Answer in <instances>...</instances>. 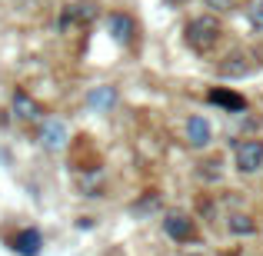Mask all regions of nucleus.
<instances>
[{"instance_id": "9d476101", "label": "nucleus", "mask_w": 263, "mask_h": 256, "mask_svg": "<svg viewBox=\"0 0 263 256\" xmlns=\"http://www.w3.org/2000/svg\"><path fill=\"white\" fill-rule=\"evenodd\" d=\"M13 250L20 256H37L40 253V233L37 230H20L13 237Z\"/></svg>"}, {"instance_id": "1a4fd4ad", "label": "nucleus", "mask_w": 263, "mask_h": 256, "mask_svg": "<svg viewBox=\"0 0 263 256\" xmlns=\"http://www.w3.org/2000/svg\"><path fill=\"white\" fill-rule=\"evenodd\" d=\"M233 60H237V64H220V73H223V77H243V73H253L257 70V64H253V57L250 53H230Z\"/></svg>"}, {"instance_id": "9b49d317", "label": "nucleus", "mask_w": 263, "mask_h": 256, "mask_svg": "<svg viewBox=\"0 0 263 256\" xmlns=\"http://www.w3.org/2000/svg\"><path fill=\"white\" fill-rule=\"evenodd\" d=\"M114 100H117L114 87H100V90H90V93H87V103H90L93 110H103V107H110Z\"/></svg>"}, {"instance_id": "2eb2a0df", "label": "nucleus", "mask_w": 263, "mask_h": 256, "mask_svg": "<svg viewBox=\"0 0 263 256\" xmlns=\"http://www.w3.org/2000/svg\"><path fill=\"white\" fill-rule=\"evenodd\" d=\"M190 256H203V253H190Z\"/></svg>"}, {"instance_id": "dca6fc26", "label": "nucleus", "mask_w": 263, "mask_h": 256, "mask_svg": "<svg viewBox=\"0 0 263 256\" xmlns=\"http://www.w3.org/2000/svg\"><path fill=\"white\" fill-rule=\"evenodd\" d=\"M227 256H237V253H227Z\"/></svg>"}, {"instance_id": "ddd939ff", "label": "nucleus", "mask_w": 263, "mask_h": 256, "mask_svg": "<svg viewBox=\"0 0 263 256\" xmlns=\"http://www.w3.org/2000/svg\"><path fill=\"white\" fill-rule=\"evenodd\" d=\"M210 10H233V7H240L243 0H203Z\"/></svg>"}, {"instance_id": "0eeeda50", "label": "nucleus", "mask_w": 263, "mask_h": 256, "mask_svg": "<svg viewBox=\"0 0 263 256\" xmlns=\"http://www.w3.org/2000/svg\"><path fill=\"white\" fill-rule=\"evenodd\" d=\"M210 140H213L210 123H206L203 116H190V120H186V143H190L193 150H203Z\"/></svg>"}, {"instance_id": "f03ea898", "label": "nucleus", "mask_w": 263, "mask_h": 256, "mask_svg": "<svg viewBox=\"0 0 263 256\" xmlns=\"http://www.w3.org/2000/svg\"><path fill=\"white\" fill-rule=\"evenodd\" d=\"M263 167V140H240L237 143V170L257 173Z\"/></svg>"}, {"instance_id": "f257e3e1", "label": "nucleus", "mask_w": 263, "mask_h": 256, "mask_svg": "<svg viewBox=\"0 0 263 256\" xmlns=\"http://www.w3.org/2000/svg\"><path fill=\"white\" fill-rule=\"evenodd\" d=\"M220 37H223V27H220V20L210 17V13L193 17L190 24H186V30H183V40H186V47H190L193 53H210L213 47L220 44Z\"/></svg>"}, {"instance_id": "4468645a", "label": "nucleus", "mask_w": 263, "mask_h": 256, "mask_svg": "<svg viewBox=\"0 0 263 256\" xmlns=\"http://www.w3.org/2000/svg\"><path fill=\"white\" fill-rule=\"evenodd\" d=\"M250 24L257 27V30H263V0H257V4L250 7Z\"/></svg>"}, {"instance_id": "39448f33", "label": "nucleus", "mask_w": 263, "mask_h": 256, "mask_svg": "<svg viewBox=\"0 0 263 256\" xmlns=\"http://www.w3.org/2000/svg\"><path fill=\"white\" fill-rule=\"evenodd\" d=\"M13 113H17V120H24V123H40L44 120V110H40V103L33 100L30 93H24V90H17L13 93Z\"/></svg>"}, {"instance_id": "7ed1b4c3", "label": "nucleus", "mask_w": 263, "mask_h": 256, "mask_svg": "<svg viewBox=\"0 0 263 256\" xmlns=\"http://www.w3.org/2000/svg\"><path fill=\"white\" fill-rule=\"evenodd\" d=\"M163 233H167L170 240H177V243L197 240V226H193V220L183 216V213H167V216H163Z\"/></svg>"}, {"instance_id": "20e7f679", "label": "nucleus", "mask_w": 263, "mask_h": 256, "mask_svg": "<svg viewBox=\"0 0 263 256\" xmlns=\"http://www.w3.org/2000/svg\"><path fill=\"white\" fill-rule=\"evenodd\" d=\"M107 33L117 40V44H130V40L137 37V20L130 17V13H123V10H114L107 17Z\"/></svg>"}, {"instance_id": "6e6552de", "label": "nucleus", "mask_w": 263, "mask_h": 256, "mask_svg": "<svg viewBox=\"0 0 263 256\" xmlns=\"http://www.w3.org/2000/svg\"><path fill=\"white\" fill-rule=\"evenodd\" d=\"M206 100L210 103H217V107H223V110H230V113H240V110H247V100L240 93H230V90H210L206 93Z\"/></svg>"}, {"instance_id": "f8f14e48", "label": "nucleus", "mask_w": 263, "mask_h": 256, "mask_svg": "<svg viewBox=\"0 0 263 256\" xmlns=\"http://www.w3.org/2000/svg\"><path fill=\"white\" fill-rule=\"evenodd\" d=\"M230 233H237V237H250V233H257V223H253L250 216H243V213H233V216H230Z\"/></svg>"}, {"instance_id": "423d86ee", "label": "nucleus", "mask_w": 263, "mask_h": 256, "mask_svg": "<svg viewBox=\"0 0 263 256\" xmlns=\"http://www.w3.org/2000/svg\"><path fill=\"white\" fill-rule=\"evenodd\" d=\"M40 140H44L47 150H64V143H67V123L57 120V116L44 120V127H40Z\"/></svg>"}]
</instances>
